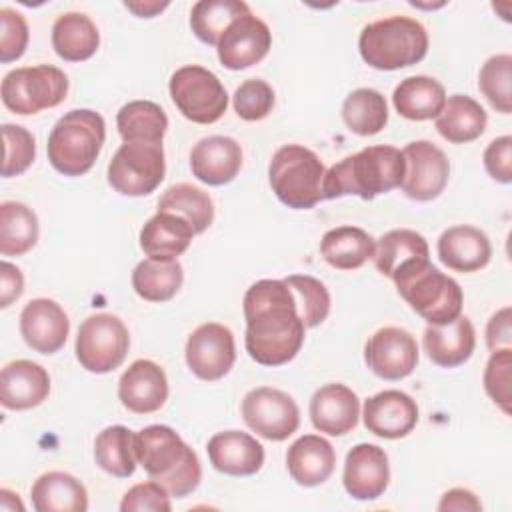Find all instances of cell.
Returning <instances> with one entry per match:
<instances>
[{"label": "cell", "mask_w": 512, "mask_h": 512, "mask_svg": "<svg viewBox=\"0 0 512 512\" xmlns=\"http://www.w3.org/2000/svg\"><path fill=\"white\" fill-rule=\"evenodd\" d=\"M246 352L262 366H282L296 358L306 326L284 280H258L244 294Z\"/></svg>", "instance_id": "obj_1"}, {"label": "cell", "mask_w": 512, "mask_h": 512, "mask_svg": "<svg viewBox=\"0 0 512 512\" xmlns=\"http://www.w3.org/2000/svg\"><path fill=\"white\" fill-rule=\"evenodd\" d=\"M404 170L406 164L402 150L388 144L366 146L326 170L322 198L332 200L340 196H360L362 200H372L378 194L398 188L402 184Z\"/></svg>", "instance_id": "obj_2"}, {"label": "cell", "mask_w": 512, "mask_h": 512, "mask_svg": "<svg viewBox=\"0 0 512 512\" xmlns=\"http://www.w3.org/2000/svg\"><path fill=\"white\" fill-rule=\"evenodd\" d=\"M134 452L148 478L162 484L170 496L184 498L198 488L200 460L170 426L152 424L136 432Z\"/></svg>", "instance_id": "obj_3"}, {"label": "cell", "mask_w": 512, "mask_h": 512, "mask_svg": "<svg viewBox=\"0 0 512 512\" xmlns=\"http://www.w3.org/2000/svg\"><path fill=\"white\" fill-rule=\"evenodd\" d=\"M358 50L362 60L376 70H400L426 56L428 32L416 18H380L362 28Z\"/></svg>", "instance_id": "obj_4"}, {"label": "cell", "mask_w": 512, "mask_h": 512, "mask_svg": "<svg viewBox=\"0 0 512 512\" xmlns=\"http://www.w3.org/2000/svg\"><path fill=\"white\" fill-rule=\"evenodd\" d=\"M106 138L104 118L88 108H76L58 118L50 130L46 152L52 168L64 176L86 174Z\"/></svg>", "instance_id": "obj_5"}, {"label": "cell", "mask_w": 512, "mask_h": 512, "mask_svg": "<svg viewBox=\"0 0 512 512\" xmlns=\"http://www.w3.org/2000/svg\"><path fill=\"white\" fill-rule=\"evenodd\" d=\"M392 282L396 284L398 294L428 324H448L462 314L464 294L460 284L442 274L430 260L400 270Z\"/></svg>", "instance_id": "obj_6"}, {"label": "cell", "mask_w": 512, "mask_h": 512, "mask_svg": "<svg viewBox=\"0 0 512 512\" xmlns=\"http://www.w3.org/2000/svg\"><path fill=\"white\" fill-rule=\"evenodd\" d=\"M326 168L320 156L300 144L278 148L268 166L270 188L276 198L294 210H308L322 198Z\"/></svg>", "instance_id": "obj_7"}, {"label": "cell", "mask_w": 512, "mask_h": 512, "mask_svg": "<svg viewBox=\"0 0 512 512\" xmlns=\"http://www.w3.org/2000/svg\"><path fill=\"white\" fill-rule=\"evenodd\" d=\"M0 94L10 112L20 116L38 114L64 102L68 94V78L52 64L24 66L10 70L2 78Z\"/></svg>", "instance_id": "obj_8"}, {"label": "cell", "mask_w": 512, "mask_h": 512, "mask_svg": "<svg viewBox=\"0 0 512 512\" xmlns=\"http://www.w3.org/2000/svg\"><path fill=\"white\" fill-rule=\"evenodd\" d=\"M168 90L178 112L194 124H214L228 108V94L220 78L198 64L178 68L170 76Z\"/></svg>", "instance_id": "obj_9"}, {"label": "cell", "mask_w": 512, "mask_h": 512, "mask_svg": "<svg viewBox=\"0 0 512 512\" xmlns=\"http://www.w3.org/2000/svg\"><path fill=\"white\" fill-rule=\"evenodd\" d=\"M130 348V334L124 322L114 314L88 316L76 336L74 352L80 366L92 374H106L116 370Z\"/></svg>", "instance_id": "obj_10"}, {"label": "cell", "mask_w": 512, "mask_h": 512, "mask_svg": "<svg viewBox=\"0 0 512 512\" xmlns=\"http://www.w3.org/2000/svg\"><path fill=\"white\" fill-rule=\"evenodd\" d=\"M162 144L124 142L108 164V184L122 196H148L164 180Z\"/></svg>", "instance_id": "obj_11"}, {"label": "cell", "mask_w": 512, "mask_h": 512, "mask_svg": "<svg viewBox=\"0 0 512 512\" xmlns=\"http://www.w3.org/2000/svg\"><path fill=\"white\" fill-rule=\"evenodd\" d=\"M242 418L258 436L282 442L300 426V410L294 398L278 388L260 386L242 400Z\"/></svg>", "instance_id": "obj_12"}, {"label": "cell", "mask_w": 512, "mask_h": 512, "mask_svg": "<svg viewBox=\"0 0 512 512\" xmlns=\"http://www.w3.org/2000/svg\"><path fill=\"white\" fill-rule=\"evenodd\" d=\"M404 178L402 192L418 202H430L438 198L450 176V162L446 154L430 140H416L404 146Z\"/></svg>", "instance_id": "obj_13"}, {"label": "cell", "mask_w": 512, "mask_h": 512, "mask_svg": "<svg viewBox=\"0 0 512 512\" xmlns=\"http://www.w3.org/2000/svg\"><path fill=\"white\" fill-rule=\"evenodd\" d=\"M186 364L206 382L224 378L236 360V344L230 328L218 322L200 324L186 340Z\"/></svg>", "instance_id": "obj_14"}, {"label": "cell", "mask_w": 512, "mask_h": 512, "mask_svg": "<svg viewBox=\"0 0 512 512\" xmlns=\"http://www.w3.org/2000/svg\"><path fill=\"white\" fill-rule=\"evenodd\" d=\"M364 360L378 378L402 380L418 364V342L404 328L384 326L368 338Z\"/></svg>", "instance_id": "obj_15"}, {"label": "cell", "mask_w": 512, "mask_h": 512, "mask_svg": "<svg viewBox=\"0 0 512 512\" xmlns=\"http://www.w3.org/2000/svg\"><path fill=\"white\" fill-rule=\"evenodd\" d=\"M272 46V32L252 12L236 18L216 44L218 60L228 70H244L258 64Z\"/></svg>", "instance_id": "obj_16"}, {"label": "cell", "mask_w": 512, "mask_h": 512, "mask_svg": "<svg viewBox=\"0 0 512 512\" xmlns=\"http://www.w3.org/2000/svg\"><path fill=\"white\" fill-rule=\"evenodd\" d=\"M364 426L378 438L398 440L418 424V406L402 390H382L364 402Z\"/></svg>", "instance_id": "obj_17"}, {"label": "cell", "mask_w": 512, "mask_h": 512, "mask_svg": "<svg viewBox=\"0 0 512 512\" xmlns=\"http://www.w3.org/2000/svg\"><path fill=\"white\" fill-rule=\"evenodd\" d=\"M344 488L354 500H376L390 482L388 454L376 444H356L344 462Z\"/></svg>", "instance_id": "obj_18"}, {"label": "cell", "mask_w": 512, "mask_h": 512, "mask_svg": "<svg viewBox=\"0 0 512 512\" xmlns=\"http://www.w3.org/2000/svg\"><path fill=\"white\" fill-rule=\"evenodd\" d=\"M70 320L64 308L50 298L30 300L20 314V334L38 354L58 352L68 338Z\"/></svg>", "instance_id": "obj_19"}, {"label": "cell", "mask_w": 512, "mask_h": 512, "mask_svg": "<svg viewBox=\"0 0 512 512\" xmlns=\"http://www.w3.org/2000/svg\"><path fill=\"white\" fill-rule=\"evenodd\" d=\"M118 398L134 414H152L168 398V380L164 370L152 360H134L120 376Z\"/></svg>", "instance_id": "obj_20"}, {"label": "cell", "mask_w": 512, "mask_h": 512, "mask_svg": "<svg viewBox=\"0 0 512 512\" xmlns=\"http://www.w3.org/2000/svg\"><path fill=\"white\" fill-rule=\"evenodd\" d=\"M360 400L352 388L340 382L324 384L310 400V420L318 432L344 436L356 428Z\"/></svg>", "instance_id": "obj_21"}, {"label": "cell", "mask_w": 512, "mask_h": 512, "mask_svg": "<svg viewBox=\"0 0 512 512\" xmlns=\"http://www.w3.org/2000/svg\"><path fill=\"white\" fill-rule=\"evenodd\" d=\"M242 168V148L230 136H206L190 152L192 174L208 186H224Z\"/></svg>", "instance_id": "obj_22"}, {"label": "cell", "mask_w": 512, "mask_h": 512, "mask_svg": "<svg viewBox=\"0 0 512 512\" xmlns=\"http://www.w3.org/2000/svg\"><path fill=\"white\" fill-rule=\"evenodd\" d=\"M210 464L228 476H252L264 464L262 444L240 430H224L208 440Z\"/></svg>", "instance_id": "obj_23"}, {"label": "cell", "mask_w": 512, "mask_h": 512, "mask_svg": "<svg viewBox=\"0 0 512 512\" xmlns=\"http://www.w3.org/2000/svg\"><path fill=\"white\" fill-rule=\"evenodd\" d=\"M50 394L48 372L32 360H12L0 374V402L8 410H28Z\"/></svg>", "instance_id": "obj_24"}, {"label": "cell", "mask_w": 512, "mask_h": 512, "mask_svg": "<svg viewBox=\"0 0 512 512\" xmlns=\"http://www.w3.org/2000/svg\"><path fill=\"white\" fill-rule=\"evenodd\" d=\"M438 256L442 264L454 272H478L490 262L492 244L480 228L460 224L440 234Z\"/></svg>", "instance_id": "obj_25"}, {"label": "cell", "mask_w": 512, "mask_h": 512, "mask_svg": "<svg viewBox=\"0 0 512 512\" xmlns=\"http://www.w3.org/2000/svg\"><path fill=\"white\" fill-rule=\"evenodd\" d=\"M428 358L442 368L464 364L476 346V332L468 316H458L448 324H428L422 336Z\"/></svg>", "instance_id": "obj_26"}, {"label": "cell", "mask_w": 512, "mask_h": 512, "mask_svg": "<svg viewBox=\"0 0 512 512\" xmlns=\"http://www.w3.org/2000/svg\"><path fill=\"white\" fill-rule=\"evenodd\" d=\"M336 466L334 446L318 436L304 434L290 444L286 452V468L298 486L312 488L326 482Z\"/></svg>", "instance_id": "obj_27"}, {"label": "cell", "mask_w": 512, "mask_h": 512, "mask_svg": "<svg viewBox=\"0 0 512 512\" xmlns=\"http://www.w3.org/2000/svg\"><path fill=\"white\" fill-rule=\"evenodd\" d=\"M194 228L174 212H156L140 230V248L154 260H176L192 242Z\"/></svg>", "instance_id": "obj_28"}, {"label": "cell", "mask_w": 512, "mask_h": 512, "mask_svg": "<svg viewBox=\"0 0 512 512\" xmlns=\"http://www.w3.org/2000/svg\"><path fill=\"white\" fill-rule=\"evenodd\" d=\"M428 242L422 234L410 228H396L380 236L374 248V266L382 276H388L390 280L404 268L430 260Z\"/></svg>", "instance_id": "obj_29"}, {"label": "cell", "mask_w": 512, "mask_h": 512, "mask_svg": "<svg viewBox=\"0 0 512 512\" xmlns=\"http://www.w3.org/2000/svg\"><path fill=\"white\" fill-rule=\"evenodd\" d=\"M438 134L452 144H466L482 136L486 130V110L472 96L452 94L434 118Z\"/></svg>", "instance_id": "obj_30"}, {"label": "cell", "mask_w": 512, "mask_h": 512, "mask_svg": "<svg viewBox=\"0 0 512 512\" xmlns=\"http://www.w3.org/2000/svg\"><path fill=\"white\" fill-rule=\"evenodd\" d=\"M446 102L444 86L430 76H408L394 88L392 104L396 112L414 122L436 118Z\"/></svg>", "instance_id": "obj_31"}, {"label": "cell", "mask_w": 512, "mask_h": 512, "mask_svg": "<svg viewBox=\"0 0 512 512\" xmlns=\"http://www.w3.org/2000/svg\"><path fill=\"white\" fill-rule=\"evenodd\" d=\"M32 506L36 512H84L88 492L84 484L68 472H46L32 486Z\"/></svg>", "instance_id": "obj_32"}, {"label": "cell", "mask_w": 512, "mask_h": 512, "mask_svg": "<svg viewBox=\"0 0 512 512\" xmlns=\"http://www.w3.org/2000/svg\"><path fill=\"white\" fill-rule=\"evenodd\" d=\"M100 34L90 16L66 12L52 26V48L66 62H82L96 54Z\"/></svg>", "instance_id": "obj_33"}, {"label": "cell", "mask_w": 512, "mask_h": 512, "mask_svg": "<svg viewBox=\"0 0 512 512\" xmlns=\"http://www.w3.org/2000/svg\"><path fill=\"white\" fill-rule=\"evenodd\" d=\"M374 238L358 226H338L322 236V258L336 270H356L374 256Z\"/></svg>", "instance_id": "obj_34"}, {"label": "cell", "mask_w": 512, "mask_h": 512, "mask_svg": "<svg viewBox=\"0 0 512 512\" xmlns=\"http://www.w3.org/2000/svg\"><path fill=\"white\" fill-rule=\"evenodd\" d=\"M116 126L124 142L162 144L168 128V116L156 102L132 100L118 110Z\"/></svg>", "instance_id": "obj_35"}, {"label": "cell", "mask_w": 512, "mask_h": 512, "mask_svg": "<svg viewBox=\"0 0 512 512\" xmlns=\"http://www.w3.org/2000/svg\"><path fill=\"white\" fill-rule=\"evenodd\" d=\"M184 280L178 260L146 258L132 272V288L146 302H166L176 296Z\"/></svg>", "instance_id": "obj_36"}, {"label": "cell", "mask_w": 512, "mask_h": 512, "mask_svg": "<svg viewBox=\"0 0 512 512\" xmlns=\"http://www.w3.org/2000/svg\"><path fill=\"white\" fill-rule=\"evenodd\" d=\"M38 242V218L22 202L0 204V254L22 256Z\"/></svg>", "instance_id": "obj_37"}, {"label": "cell", "mask_w": 512, "mask_h": 512, "mask_svg": "<svg viewBox=\"0 0 512 512\" xmlns=\"http://www.w3.org/2000/svg\"><path fill=\"white\" fill-rule=\"evenodd\" d=\"M94 460L104 472L116 478L132 476L138 464L134 452V432L120 424L104 428L94 442Z\"/></svg>", "instance_id": "obj_38"}, {"label": "cell", "mask_w": 512, "mask_h": 512, "mask_svg": "<svg viewBox=\"0 0 512 512\" xmlns=\"http://www.w3.org/2000/svg\"><path fill=\"white\" fill-rule=\"evenodd\" d=\"M342 120L350 132L374 136L388 122L386 98L374 88H356L344 98Z\"/></svg>", "instance_id": "obj_39"}, {"label": "cell", "mask_w": 512, "mask_h": 512, "mask_svg": "<svg viewBox=\"0 0 512 512\" xmlns=\"http://www.w3.org/2000/svg\"><path fill=\"white\" fill-rule=\"evenodd\" d=\"M250 6L242 0H200L190 10V28L196 38L208 46H216L224 30Z\"/></svg>", "instance_id": "obj_40"}, {"label": "cell", "mask_w": 512, "mask_h": 512, "mask_svg": "<svg viewBox=\"0 0 512 512\" xmlns=\"http://www.w3.org/2000/svg\"><path fill=\"white\" fill-rule=\"evenodd\" d=\"M160 212H174L190 222L196 234H202L214 220L212 198L198 186L180 182L166 188L158 200Z\"/></svg>", "instance_id": "obj_41"}, {"label": "cell", "mask_w": 512, "mask_h": 512, "mask_svg": "<svg viewBox=\"0 0 512 512\" xmlns=\"http://www.w3.org/2000/svg\"><path fill=\"white\" fill-rule=\"evenodd\" d=\"M284 282L288 284V288L294 294L298 314L306 328H316L318 324H322L328 318L330 292L324 286V282H320L318 278L308 276V274H292V276L284 278Z\"/></svg>", "instance_id": "obj_42"}, {"label": "cell", "mask_w": 512, "mask_h": 512, "mask_svg": "<svg viewBox=\"0 0 512 512\" xmlns=\"http://www.w3.org/2000/svg\"><path fill=\"white\" fill-rule=\"evenodd\" d=\"M512 56L496 54L490 56L478 74V88L490 106L500 114L512 112Z\"/></svg>", "instance_id": "obj_43"}, {"label": "cell", "mask_w": 512, "mask_h": 512, "mask_svg": "<svg viewBox=\"0 0 512 512\" xmlns=\"http://www.w3.org/2000/svg\"><path fill=\"white\" fill-rule=\"evenodd\" d=\"M2 140H4V160H2V176H20L30 168L36 156L34 136L18 124H2Z\"/></svg>", "instance_id": "obj_44"}, {"label": "cell", "mask_w": 512, "mask_h": 512, "mask_svg": "<svg viewBox=\"0 0 512 512\" xmlns=\"http://www.w3.org/2000/svg\"><path fill=\"white\" fill-rule=\"evenodd\" d=\"M234 110L246 122L266 118L274 108V90L266 80H244L234 92Z\"/></svg>", "instance_id": "obj_45"}, {"label": "cell", "mask_w": 512, "mask_h": 512, "mask_svg": "<svg viewBox=\"0 0 512 512\" xmlns=\"http://www.w3.org/2000/svg\"><path fill=\"white\" fill-rule=\"evenodd\" d=\"M512 370V350L500 348L494 350L486 368H484V390L486 394L502 408L504 414H510V374Z\"/></svg>", "instance_id": "obj_46"}, {"label": "cell", "mask_w": 512, "mask_h": 512, "mask_svg": "<svg viewBox=\"0 0 512 512\" xmlns=\"http://www.w3.org/2000/svg\"><path fill=\"white\" fill-rule=\"evenodd\" d=\"M28 24L24 16L8 6L0 8V62L18 60L28 46Z\"/></svg>", "instance_id": "obj_47"}, {"label": "cell", "mask_w": 512, "mask_h": 512, "mask_svg": "<svg viewBox=\"0 0 512 512\" xmlns=\"http://www.w3.org/2000/svg\"><path fill=\"white\" fill-rule=\"evenodd\" d=\"M120 510L122 512H140V510H152V512H170L172 504H170V494L168 490L154 482H140L134 484L122 498L120 502Z\"/></svg>", "instance_id": "obj_48"}, {"label": "cell", "mask_w": 512, "mask_h": 512, "mask_svg": "<svg viewBox=\"0 0 512 512\" xmlns=\"http://www.w3.org/2000/svg\"><path fill=\"white\" fill-rule=\"evenodd\" d=\"M484 168L500 184L512 182V136L494 138L484 150Z\"/></svg>", "instance_id": "obj_49"}, {"label": "cell", "mask_w": 512, "mask_h": 512, "mask_svg": "<svg viewBox=\"0 0 512 512\" xmlns=\"http://www.w3.org/2000/svg\"><path fill=\"white\" fill-rule=\"evenodd\" d=\"M510 308L504 306L486 324V346L494 352L500 348H510L512 344V320H510Z\"/></svg>", "instance_id": "obj_50"}, {"label": "cell", "mask_w": 512, "mask_h": 512, "mask_svg": "<svg viewBox=\"0 0 512 512\" xmlns=\"http://www.w3.org/2000/svg\"><path fill=\"white\" fill-rule=\"evenodd\" d=\"M24 292V276L10 262L0 264V308H8Z\"/></svg>", "instance_id": "obj_51"}, {"label": "cell", "mask_w": 512, "mask_h": 512, "mask_svg": "<svg viewBox=\"0 0 512 512\" xmlns=\"http://www.w3.org/2000/svg\"><path fill=\"white\" fill-rule=\"evenodd\" d=\"M440 512H480L482 504L478 496L466 488H452L442 494V500L438 502Z\"/></svg>", "instance_id": "obj_52"}, {"label": "cell", "mask_w": 512, "mask_h": 512, "mask_svg": "<svg viewBox=\"0 0 512 512\" xmlns=\"http://www.w3.org/2000/svg\"><path fill=\"white\" fill-rule=\"evenodd\" d=\"M124 6L140 18H152L158 12H162L168 6V2H126Z\"/></svg>", "instance_id": "obj_53"}, {"label": "cell", "mask_w": 512, "mask_h": 512, "mask_svg": "<svg viewBox=\"0 0 512 512\" xmlns=\"http://www.w3.org/2000/svg\"><path fill=\"white\" fill-rule=\"evenodd\" d=\"M0 510H4V512H22L24 510V504H22V500L18 498V494L16 492H12V490H8V488H2L0 490Z\"/></svg>", "instance_id": "obj_54"}]
</instances>
